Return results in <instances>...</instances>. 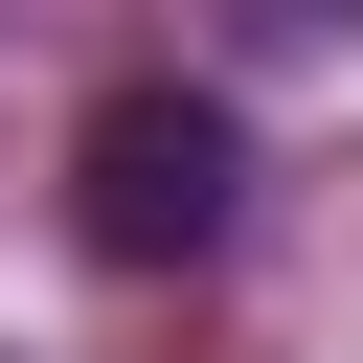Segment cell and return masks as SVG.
<instances>
[{
  "label": "cell",
  "mask_w": 363,
  "mask_h": 363,
  "mask_svg": "<svg viewBox=\"0 0 363 363\" xmlns=\"http://www.w3.org/2000/svg\"><path fill=\"white\" fill-rule=\"evenodd\" d=\"M227 45L250 68H318V45H363V0H227Z\"/></svg>",
  "instance_id": "obj_2"
},
{
  "label": "cell",
  "mask_w": 363,
  "mask_h": 363,
  "mask_svg": "<svg viewBox=\"0 0 363 363\" xmlns=\"http://www.w3.org/2000/svg\"><path fill=\"white\" fill-rule=\"evenodd\" d=\"M227 227H250V113H227V91L136 68V91L68 113V250H91V272H204Z\"/></svg>",
  "instance_id": "obj_1"
}]
</instances>
